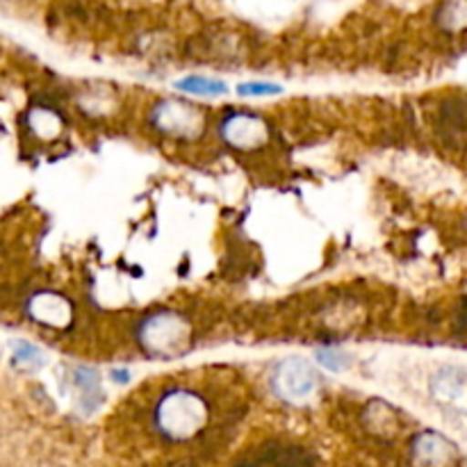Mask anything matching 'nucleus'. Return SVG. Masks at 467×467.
<instances>
[{
	"mask_svg": "<svg viewBox=\"0 0 467 467\" xmlns=\"http://www.w3.org/2000/svg\"><path fill=\"white\" fill-rule=\"evenodd\" d=\"M155 429L171 442H190L210 422V406L199 392L190 388H176L164 392L155 406Z\"/></svg>",
	"mask_w": 467,
	"mask_h": 467,
	"instance_id": "f257e3e1",
	"label": "nucleus"
},
{
	"mask_svg": "<svg viewBox=\"0 0 467 467\" xmlns=\"http://www.w3.org/2000/svg\"><path fill=\"white\" fill-rule=\"evenodd\" d=\"M140 340L155 356L181 354L190 345V324L176 313H158L141 324Z\"/></svg>",
	"mask_w": 467,
	"mask_h": 467,
	"instance_id": "f03ea898",
	"label": "nucleus"
},
{
	"mask_svg": "<svg viewBox=\"0 0 467 467\" xmlns=\"http://www.w3.org/2000/svg\"><path fill=\"white\" fill-rule=\"evenodd\" d=\"M272 386L278 397L299 404V401L310 400L317 390V372L306 360L285 358L274 368Z\"/></svg>",
	"mask_w": 467,
	"mask_h": 467,
	"instance_id": "7ed1b4c3",
	"label": "nucleus"
},
{
	"mask_svg": "<svg viewBox=\"0 0 467 467\" xmlns=\"http://www.w3.org/2000/svg\"><path fill=\"white\" fill-rule=\"evenodd\" d=\"M153 123L158 130L185 140V137L199 135L203 128V112L185 100H164L155 108Z\"/></svg>",
	"mask_w": 467,
	"mask_h": 467,
	"instance_id": "20e7f679",
	"label": "nucleus"
},
{
	"mask_svg": "<svg viewBox=\"0 0 467 467\" xmlns=\"http://www.w3.org/2000/svg\"><path fill=\"white\" fill-rule=\"evenodd\" d=\"M222 137L235 149L254 150L269 141V126L254 114L237 112L222 123Z\"/></svg>",
	"mask_w": 467,
	"mask_h": 467,
	"instance_id": "39448f33",
	"label": "nucleus"
},
{
	"mask_svg": "<svg viewBox=\"0 0 467 467\" xmlns=\"http://www.w3.org/2000/svg\"><path fill=\"white\" fill-rule=\"evenodd\" d=\"M413 463L418 467H451L456 463V447L441 433H420L413 441Z\"/></svg>",
	"mask_w": 467,
	"mask_h": 467,
	"instance_id": "423d86ee",
	"label": "nucleus"
},
{
	"mask_svg": "<svg viewBox=\"0 0 467 467\" xmlns=\"http://www.w3.org/2000/svg\"><path fill=\"white\" fill-rule=\"evenodd\" d=\"M27 313L35 322L44 324V327L62 328L71 322V304L57 292H36L30 301H27Z\"/></svg>",
	"mask_w": 467,
	"mask_h": 467,
	"instance_id": "0eeeda50",
	"label": "nucleus"
},
{
	"mask_svg": "<svg viewBox=\"0 0 467 467\" xmlns=\"http://www.w3.org/2000/svg\"><path fill=\"white\" fill-rule=\"evenodd\" d=\"M240 467H310V463L301 451L276 447V450H269L265 454L255 456V459L246 461Z\"/></svg>",
	"mask_w": 467,
	"mask_h": 467,
	"instance_id": "6e6552de",
	"label": "nucleus"
},
{
	"mask_svg": "<svg viewBox=\"0 0 467 467\" xmlns=\"http://www.w3.org/2000/svg\"><path fill=\"white\" fill-rule=\"evenodd\" d=\"M176 87L181 91H187V94H196V96H219L228 91L226 82L214 80V78H205V76H187L182 78V80H178Z\"/></svg>",
	"mask_w": 467,
	"mask_h": 467,
	"instance_id": "1a4fd4ad",
	"label": "nucleus"
},
{
	"mask_svg": "<svg viewBox=\"0 0 467 467\" xmlns=\"http://www.w3.org/2000/svg\"><path fill=\"white\" fill-rule=\"evenodd\" d=\"M30 128L35 135L44 137H55L59 132V119L53 109H46V108H36L30 112Z\"/></svg>",
	"mask_w": 467,
	"mask_h": 467,
	"instance_id": "9d476101",
	"label": "nucleus"
},
{
	"mask_svg": "<svg viewBox=\"0 0 467 467\" xmlns=\"http://www.w3.org/2000/svg\"><path fill=\"white\" fill-rule=\"evenodd\" d=\"M441 23L447 30H465L467 27V0H450L441 12Z\"/></svg>",
	"mask_w": 467,
	"mask_h": 467,
	"instance_id": "9b49d317",
	"label": "nucleus"
},
{
	"mask_svg": "<svg viewBox=\"0 0 467 467\" xmlns=\"http://www.w3.org/2000/svg\"><path fill=\"white\" fill-rule=\"evenodd\" d=\"M14 360L21 365H39L41 351L36 347H32L30 342H16L14 345Z\"/></svg>",
	"mask_w": 467,
	"mask_h": 467,
	"instance_id": "f8f14e48",
	"label": "nucleus"
},
{
	"mask_svg": "<svg viewBox=\"0 0 467 467\" xmlns=\"http://www.w3.org/2000/svg\"><path fill=\"white\" fill-rule=\"evenodd\" d=\"M237 94H242V96H272V94H281V87L274 85V82H244V85L237 87Z\"/></svg>",
	"mask_w": 467,
	"mask_h": 467,
	"instance_id": "ddd939ff",
	"label": "nucleus"
},
{
	"mask_svg": "<svg viewBox=\"0 0 467 467\" xmlns=\"http://www.w3.org/2000/svg\"><path fill=\"white\" fill-rule=\"evenodd\" d=\"M317 358L324 368L333 369V372H340V369H345V360H342V354H337V351L324 349V351H319Z\"/></svg>",
	"mask_w": 467,
	"mask_h": 467,
	"instance_id": "4468645a",
	"label": "nucleus"
}]
</instances>
